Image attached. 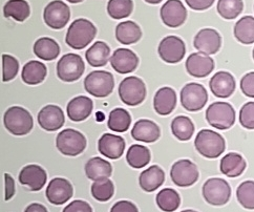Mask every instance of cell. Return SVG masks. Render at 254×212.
<instances>
[{
    "instance_id": "obj_38",
    "label": "cell",
    "mask_w": 254,
    "mask_h": 212,
    "mask_svg": "<svg viewBox=\"0 0 254 212\" xmlns=\"http://www.w3.org/2000/svg\"><path fill=\"white\" fill-rule=\"evenodd\" d=\"M158 207L164 212H174L181 205V198L178 191L172 188L161 190L156 198Z\"/></svg>"
},
{
    "instance_id": "obj_28",
    "label": "cell",
    "mask_w": 254,
    "mask_h": 212,
    "mask_svg": "<svg viewBox=\"0 0 254 212\" xmlns=\"http://www.w3.org/2000/svg\"><path fill=\"white\" fill-rule=\"evenodd\" d=\"M247 167L246 160L238 152H229L222 158L220 169L223 174L228 178H237L245 171Z\"/></svg>"
},
{
    "instance_id": "obj_48",
    "label": "cell",
    "mask_w": 254,
    "mask_h": 212,
    "mask_svg": "<svg viewBox=\"0 0 254 212\" xmlns=\"http://www.w3.org/2000/svg\"><path fill=\"white\" fill-rule=\"evenodd\" d=\"M185 1L194 11H205L213 5L215 0H185Z\"/></svg>"
},
{
    "instance_id": "obj_36",
    "label": "cell",
    "mask_w": 254,
    "mask_h": 212,
    "mask_svg": "<svg viewBox=\"0 0 254 212\" xmlns=\"http://www.w3.org/2000/svg\"><path fill=\"white\" fill-rule=\"evenodd\" d=\"M171 133L180 141H188L194 133V124L186 116H178L171 122Z\"/></svg>"
},
{
    "instance_id": "obj_39",
    "label": "cell",
    "mask_w": 254,
    "mask_h": 212,
    "mask_svg": "<svg viewBox=\"0 0 254 212\" xmlns=\"http://www.w3.org/2000/svg\"><path fill=\"white\" fill-rule=\"evenodd\" d=\"M220 16L227 20H233L244 10L243 0H219L216 5Z\"/></svg>"
},
{
    "instance_id": "obj_32",
    "label": "cell",
    "mask_w": 254,
    "mask_h": 212,
    "mask_svg": "<svg viewBox=\"0 0 254 212\" xmlns=\"http://www.w3.org/2000/svg\"><path fill=\"white\" fill-rule=\"evenodd\" d=\"M34 54L44 61L55 60L60 55L59 44L50 37H42L35 42Z\"/></svg>"
},
{
    "instance_id": "obj_33",
    "label": "cell",
    "mask_w": 254,
    "mask_h": 212,
    "mask_svg": "<svg viewBox=\"0 0 254 212\" xmlns=\"http://www.w3.org/2000/svg\"><path fill=\"white\" fill-rule=\"evenodd\" d=\"M150 150L143 145L133 144L131 145L126 154V161L132 168L140 169L148 165L150 162Z\"/></svg>"
},
{
    "instance_id": "obj_51",
    "label": "cell",
    "mask_w": 254,
    "mask_h": 212,
    "mask_svg": "<svg viewBox=\"0 0 254 212\" xmlns=\"http://www.w3.org/2000/svg\"><path fill=\"white\" fill-rule=\"evenodd\" d=\"M144 1H146L149 4H159L163 1V0H144Z\"/></svg>"
},
{
    "instance_id": "obj_24",
    "label": "cell",
    "mask_w": 254,
    "mask_h": 212,
    "mask_svg": "<svg viewBox=\"0 0 254 212\" xmlns=\"http://www.w3.org/2000/svg\"><path fill=\"white\" fill-rule=\"evenodd\" d=\"M93 100L85 96H78L71 99L67 106L66 113L72 122H81L86 120L93 112Z\"/></svg>"
},
{
    "instance_id": "obj_30",
    "label": "cell",
    "mask_w": 254,
    "mask_h": 212,
    "mask_svg": "<svg viewBox=\"0 0 254 212\" xmlns=\"http://www.w3.org/2000/svg\"><path fill=\"white\" fill-rule=\"evenodd\" d=\"M48 75V69L40 61L32 60L24 64L21 72L22 81L25 84L37 85L42 83Z\"/></svg>"
},
{
    "instance_id": "obj_8",
    "label": "cell",
    "mask_w": 254,
    "mask_h": 212,
    "mask_svg": "<svg viewBox=\"0 0 254 212\" xmlns=\"http://www.w3.org/2000/svg\"><path fill=\"white\" fill-rule=\"evenodd\" d=\"M203 198L212 206H223L231 198V187L228 182L220 178L207 180L202 189Z\"/></svg>"
},
{
    "instance_id": "obj_34",
    "label": "cell",
    "mask_w": 254,
    "mask_h": 212,
    "mask_svg": "<svg viewBox=\"0 0 254 212\" xmlns=\"http://www.w3.org/2000/svg\"><path fill=\"white\" fill-rule=\"evenodd\" d=\"M31 14V7L25 0H10L3 6L5 18H13L18 22H23Z\"/></svg>"
},
{
    "instance_id": "obj_11",
    "label": "cell",
    "mask_w": 254,
    "mask_h": 212,
    "mask_svg": "<svg viewBox=\"0 0 254 212\" xmlns=\"http://www.w3.org/2000/svg\"><path fill=\"white\" fill-rule=\"evenodd\" d=\"M198 177L196 165L187 159L177 161L170 170V178L179 187L192 186L198 180Z\"/></svg>"
},
{
    "instance_id": "obj_25",
    "label": "cell",
    "mask_w": 254,
    "mask_h": 212,
    "mask_svg": "<svg viewBox=\"0 0 254 212\" xmlns=\"http://www.w3.org/2000/svg\"><path fill=\"white\" fill-rule=\"evenodd\" d=\"M177 105V93L174 88L164 86L158 89L153 98V108L160 116H168Z\"/></svg>"
},
{
    "instance_id": "obj_4",
    "label": "cell",
    "mask_w": 254,
    "mask_h": 212,
    "mask_svg": "<svg viewBox=\"0 0 254 212\" xmlns=\"http://www.w3.org/2000/svg\"><path fill=\"white\" fill-rule=\"evenodd\" d=\"M84 88L93 97H108L115 88L113 73L106 71H95L89 72L84 79Z\"/></svg>"
},
{
    "instance_id": "obj_41",
    "label": "cell",
    "mask_w": 254,
    "mask_h": 212,
    "mask_svg": "<svg viewBox=\"0 0 254 212\" xmlns=\"http://www.w3.org/2000/svg\"><path fill=\"white\" fill-rule=\"evenodd\" d=\"M115 193L114 183L110 179L95 181L92 185V196L99 202L110 201Z\"/></svg>"
},
{
    "instance_id": "obj_5",
    "label": "cell",
    "mask_w": 254,
    "mask_h": 212,
    "mask_svg": "<svg viewBox=\"0 0 254 212\" xmlns=\"http://www.w3.org/2000/svg\"><path fill=\"white\" fill-rule=\"evenodd\" d=\"M87 145L85 136L72 128H66L56 138L57 149L66 156H76L82 153Z\"/></svg>"
},
{
    "instance_id": "obj_3",
    "label": "cell",
    "mask_w": 254,
    "mask_h": 212,
    "mask_svg": "<svg viewBox=\"0 0 254 212\" xmlns=\"http://www.w3.org/2000/svg\"><path fill=\"white\" fill-rule=\"evenodd\" d=\"M3 124L6 131L12 135L25 136L33 130L34 120L28 109L21 106H12L4 114Z\"/></svg>"
},
{
    "instance_id": "obj_47",
    "label": "cell",
    "mask_w": 254,
    "mask_h": 212,
    "mask_svg": "<svg viewBox=\"0 0 254 212\" xmlns=\"http://www.w3.org/2000/svg\"><path fill=\"white\" fill-rule=\"evenodd\" d=\"M111 212H139V210L133 203L129 201H120L112 207Z\"/></svg>"
},
{
    "instance_id": "obj_13",
    "label": "cell",
    "mask_w": 254,
    "mask_h": 212,
    "mask_svg": "<svg viewBox=\"0 0 254 212\" xmlns=\"http://www.w3.org/2000/svg\"><path fill=\"white\" fill-rule=\"evenodd\" d=\"M70 18V10L67 4L61 0H54L44 8L43 19L45 24L53 30H61Z\"/></svg>"
},
{
    "instance_id": "obj_10",
    "label": "cell",
    "mask_w": 254,
    "mask_h": 212,
    "mask_svg": "<svg viewBox=\"0 0 254 212\" xmlns=\"http://www.w3.org/2000/svg\"><path fill=\"white\" fill-rule=\"evenodd\" d=\"M181 104L188 112H198L204 108L208 101L206 88L199 83L191 82L181 90Z\"/></svg>"
},
{
    "instance_id": "obj_16",
    "label": "cell",
    "mask_w": 254,
    "mask_h": 212,
    "mask_svg": "<svg viewBox=\"0 0 254 212\" xmlns=\"http://www.w3.org/2000/svg\"><path fill=\"white\" fill-rule=\"evenodd\" d=\"M186 71L190 76L195 78H205L209 76L214 70V60L203 53H193L188 56L186 63Z\"/></svg>"
},
{
    "instance_id": "obj_9",
    "label": "cell",
    "mask_w": 254,
    "mask_h": 212,
    "mask_svg": "<svg viewBox=\"0 0 254 212\" xmlns=\"http://www.w3.org/2000/svg\"><path fill=\"white\" fill-rule=\"evenodd\" d=\"M85 71L83 59L77 54H66L57 63V76L61 81L75 82Z\"/></svg>"
},
{
    "instance_id": "obj_46",
    "label": "cell",
    "mask_w": 254,
    "mask_h": 212,
    "mask_svg": "<svg viewBox=\"0 0 254 212\" xmlns=\"http://www.w3.org/2000/svg\"><path fill=\"white\" fill-rule=\"evenodd\" d=\"M62 212H93V209L87 202L82 200H76L72 201L66 207H64Z\"/></svg>"
},
{
    "instance_id": "obj_20",
    "label": "cell",
    "mask_w": 254,
    "mask_h": 212,
    "mask_svg": "<svg viewBox=\"0 0 254 212\" xmlns=\"http://www.w3.org/2000/svg\"><path fill=\"white\" fill-rule=\"evenodd\" d=\"M112 68L119 73L125 75L137 70L139 66V58L134 52L129 49H118L113 53L110 60Z\"/></svg>"
},
{
    "instance_id": "obj_45",
    "label": "cell",
    "mask_w": 254,
    "mask_h": 212,
    "mask_svg": "<svg viewBox=\"0 0 254 212\" xmlns=\"http://www.w3.org/2000/svg\"><path fill=\"white\" fill-rule=\"evenodd\" d=\"M241 89L248 98H254V71L247 72L241 80Z\"/></svg>"
},
{
    "instance_id": "obj_43",
    "label": "cell",
    "mask_w": 254,
    "mask_h": 212,
    "mask_svg": "<svg viewBox=\"0 0 254 212\" xmlns=\"http://www.w3.org/2000/svg\"><path fill=\"white\" fill-rule=\"evenodd\" d=\"M19 71V62L11 55H2V81L13 80Z\"/></svg>"
},
{
    "instance_id": "obj_54",
    "label": "cell",
    "mask_w": 254,
    "mask_h": 212,
    "mask_svg": "<svg viewBox=\"0 0 254 212\" xmlns=\"http://www.w3.org/2000/svg\"><path fill=\"white\" fill-rule=\"evenodd\" d=\"M252 57H253V60H254V49H253V52H252Z\"/></svg>"
},
{
    "instance_id": "obj_37",
    "label": "cell",
    "mask_w": 254,
    "mask_h": 212,
    "mask_svg": "<svg viewBox=\"0 0 254 212\" xmlns=\"http://www.w3.org/2000/svg\"><path fill=\"white\" fill-rule=\"evenodd\" d=\"M130 124L131 117L126 109L115 108L112 110L107 122V126L112 132L125 133L128 131Z\"/></svg>"
},
{
    "instance_id": "obj_27",
    "label": "cell",
    "mask_w": 254,
    "mask_h": 212,
    "mask_svg": "<svg viewBox=\"0 0 254 212\" xmlns=\"http://www.w3.org/2000/svg\"><path fill=\"white\" fill-rule=\"evenodd\" d=\"M84 170L86 177L95 182L103 179H110L113 174V166L110 162L100 158V156H94L87 161Z\"/></svg>"
},
{
    "instance_id": "obj_19",
    "label": "cell",
    "mask_w": 254,
    "mask_h": 212,
    "mask_svg": "<svg viewBox=\"0 0 254 212\" xmlns=\"http://www.w3.org/2000/svg\"><path fill=\"white\" fill-rule=\"evenodd\" d=\"M65 118L63 110L58 105L44 106L38 114V123L42 130L47 132H57L64 125Z\"/></svg>"
},
{
    "instance_id": "obj_2",
    "label": "cell",
    "mask_w": 254,
    "mask_h": 212,
    "mask_svg": "<svg viewBox=\"0 0 254 212\" xmlns=\"http://www.w3.org/2000/svg\"><path fill=\"white\" fill-rule=\"evenodd\" d=\"M194 146L196 151L204 158L216 159L225 151L226 142L219 133L210 130H202L195 137Z\"/></svg>"
},
{
    "instance_id": "obj_14",
    "label": "cell",
    "mask_w": 254,
    "mask_h": 212,
    "mask_svg": "<svg viewBox=\"0 0 254 212\" xmlns=\"http://www.w3.org/2000/svg\"><path fill=\"white\" fill-rule=\"evenodd\" d=\"M160 16L163 23L176 29L186 21L187 10L180 0H168L161 7Z\"/></svg>"
},
{
    "instance_id": "obj_18",
    "label": "cell",
    "mask_w": 254,
    "mask_h": 212,
    "mask_svg": "<svg viewBox=\"0 0 254 212\" xmlns=\"http://www.w3.org/2000/svg\"><path fill=\"white\" fill-rule=\"evenodd\" d=\"M18 179L21 185L28 187L31 191H39L47 183L48 174L41 166L31 164L21 169Z\"/></svg>"
},
{
    "instance_id": "obj_17",
    "label": "cell",
    "mask_w": 254,
    "mask_h": 212,
    "mask_svg": "<svg viewBox=\"0 0 254 212\" xmlns=\"http://www.w3.org/2000/svg\"><path fill=\"white\" fill-rule=\"evenodd\" d=\"M193 45L199 53L214 55L222 48V37L213 29H203L195 35Z\"/></svg>"
},
{
    "instance_id": "obj_52",
    "label": "cell",
    "mask_w": 254,
    "mask_h": 212,
    "mask_svg": "<svg viewBox=\"0 0 254 212\" xmlns=\"http://www.w3.org/2000/svg\"><path fill=\"white\" fill-rule=\"evenodd\" d=\"M66 1H68L70 3H80V2L84 1V0H66Z\"/></svg>"
},
{
    "instance_id": "obj_53",
    "label": "cell",
    "mask_w": 254,
    "mask_h": 212,
    "mask_svg": "<svg viewBox=\"0 0 254 212\" xmlns=\"http://www.w3.org/2000/svg\"><path fill=\"white\" fill-rule=\"evenodd\" d=\"M181 212H197V211L191 210V209H188V210H183V211H181Z\"/></svg>"
},
{
    "instance_id": "obj_1",
    "label": "cell",
    "mask_w": 254,
    "mask_h": 212,
    "mask_svg": "<svg viewBox=\"0 0 254 212\" xmlns=\"http://www.w3.org/2000/svg\"><path fill=\"white\" fill-rule=\"evenodd\" d=\"M97 35V27L85 18H79L69 25L65 42L74 50H83L92 42Z\"/></svg>"
},
{
    "instance_id": "obj_12",
    "label": "cell",
    "mask_w": 254,
    "mask_h": 212,
    "mask_svg": "<svg viewBox=\"0 0 254 212\" xmlns=\"http://www.w3.org/2000/svg\"><path fill=\"white\" fill-rule=\"evenodd\" d=\"M161 59L169 64H176L182 61L186 54L185 42L178 36H167L163 39L158 48Z\"/></svg>"
},
{
    "instance_id": "obj_23",
    "label": "cell",
    "mask_w": 254,
    "mask_h": 212,
    "mask_svg": "<svg viewBox=\"0 0 254 212\" xmlns=\"http://www.w3.org/2000/svg\"><path fill=\"white\" fill-rule=\"evenodd\" d=\"M131 137L140 142L153 143L160 139L161 130L159 125L151 120L141 119L133 125Z\"/></svg>"
},
{
    "instance_id": "obj_7",
    "label": "cell",
    "mask_w": 254,
    "mask_h": 212,
    "mask_svg": "<svg viewBox=\"0 0 254 212\" xmlns=\"http://www.w3.org/2000/svg\"><path fill=\"white\" fill-rule=\"evenodd\" d=\"M146 85L142 79L129 76L121 81L119 97L122 102L128 106H138L146 98Z\"/></svg>"
},
{
    "instance_id": "obj_42",
    "label": "cell",
    "mask_w": 254,
    "mask_h": 212,
    "mask_svg": "<svg viewBox=\"0 0 254 212\" xmlns=\"http://www.w3.org/2000/svg\"><path fill=\"white\" fill-rule=\"evenodd\" d=\"M237 199L242 207L254 210V181H245L237 189Z\"/></svg>"
},
{
    "instance_id": "obj_49",
    "label": "cell",
    "mask_w": 254,
    "mask_h": 212,
    "mask_svg": "<svg viewBox=\"0 0 254 212\" xmlns=\"http://www.w3.org/2000/svg\"><path fill=\"white\" fill-rule=\"evenodd\" d=\"M4 183H5V201L11 200L15 195V182L14 179L8 173L4 174Z\"/></svg>"
},
{
    "instance_id": "obj_50",
    "label": "cell",
    "mask_w": 254,
    "mask_h": 212,
    "mask_svg": "<svg viewBox=\"0 0 254 212\" xmlns=\"http://www.w3.org/2000/svg\"><path fill=\"white\" fill-rule=\"evenodd\" d=\"M24 212H49V211L43 205L39 204V203H33V204L29 205L25 208Z\"/></svg>"
},
{
    "instance_id": "obj_44",
    "label": "cell",
    "mask_w": 254,
    "mask_h": 212,
    "mask_svg": "<svg viewBox=\"0 0 254 212\" xmlns=\"http://www.w3.org/2000/svg\"><path fill=\"white\" fill-rule=\"evenodd\" d=\"M240 123L246 130H254V101L244 104L240 110Z\"/></svg>"
},
{
    "instance_id": "obj_31",
    "label": "cell",
    "mask_w": 254,
    "mask_h": 212,
    "mask_svg": "<svg viewBox=\"0 0 254 212\" xmlns=\"http://www.w3.org/2000/svg\"><path fill=\"white\" fill-rule=\"evenodd\" d=\"M142 37L140 26L133 21H124L116 27V38L121 44L130 45L137 43Z\"/></svg>"
},
{
    "instance_id": "obj_21",
    "label": "cell",
    "mask_w": 254,
    "mask_h": 212,
    "mask_svg": "<svg viewBox=\"0 0 254 212\" xmlns=\"http://www.w3.org/2000/svg\"><path fill=\"white\" fill-rule=\"evenodd\" d=\"M209 87L216 98L227 99L233 95L237 88V82L230 72L219 71L210 79Z\"/></svg>"
},
{
    "instance_id": "obj_40",
    "label": "cell",
    "mask_w": 254,
    "mask_h": 212,
    "mask_svg": "<svg viewBox=\"0 0 254 212\" xmlns=\"http://www.w3.org/2000/svg\"><path fill=\"white\" fill-rule=\"evenodd\" d=\"M132 0H110L107 4L108 15L116 20L128 17L132 13Z\"/></svg>"
},
{
    "instance_id": "obj_26",
    "label": "cell",
    "mask_w": 254,
    "mask_h": 212,
    "mask_svg": "<svg viewBox=\"0 0 254 212\" xmlns=\"http://www.w3.org/2000/svg\"><path fill=\"white\" fill-rule=\"evenodd\" d=\"M165 181V172L158 165H152L141 172L139 177L140 187L145 192H152L159 189Z\"/></svg>"
},
{
    "instance_id": "obj_35",
    "label": "cell",
    "mask_w": 254,
    "mask_h": 212,
    "mask_svg": "<svg viewBox=\"0 0 254 212\" xmlns=\"http://www.w3.org/2000/svg\"><path fill=\"white\" fill-rule=\"evenodd\" d=\"M234 36L237 40L243 44L254 43V17L245 16L235 23Z\"/></svg>"
},
{
    "instance_id": "obj_15",
    "label": "cell",
    "mask_w": 254,
    "mask_h": 212,
    "mask_svg": "<svg viewBox=\"0 0 254 212\" xmlns=\"http://www.w3.org/2000/svg\"><path fill=\"white\" fill-rule=\"evenodd\" d=\"M48 201L53 205H63L74 195V189L69 181L63 178L53 179L48 185L47 191Z\"/></svg>"
},
{
    "instance_id": "obj_22",
    "label": "cell",
    "mask_w": 254,
    "mask_h": 212,
    "mask_svg": "<svg viewBox=\"0 0 254 212\" xmlns=\"http://www.w3.org/2000/svg\"><path fill=\"white\" fill-rule=\"evenodd\" d=\"M99 152L111 160H118L123 155L125 150V141L122 137L104 134L98 142Z\"/></svg>"
},
{
    "instance_id": "obj_6",
    "label": "cell",
    "mask_w": 254,
    "mask_h": 212,
    "mask_svg": "<svg viewBox=\"0 0 254 212\" xmlns=\"http://www.w3.org/2000/svg\"><path fill=\"white\" fill-rule=\"evenodd\" d=\"M235 110L227 102H214L206 110V120L212 127L220 131L229 130L235 123Z\"/></svg>"
},
{
    "instance_id": "obj_29",
    "label": "cell",
    "mask_w": 254,
    "mask_h": 212,
    "mask_svg": "<svg viewBox=\"0 0 254 212\" xmlns=\"http://www.w3.org/2000/svg\"><path fill=\"white\" fill-rule=\"evenodd\" d=\"M111 57V48L103 41L95 42L85 53L86 61L93 68L105 67Z\"/></svg>"
}]
</instances>
